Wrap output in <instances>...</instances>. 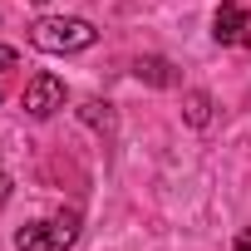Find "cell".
<instances>
[{"mask_svg":"<svg viewBox=\"0 0 251 251\" xmlns=\"http://www.w3.org/2000/svg\"><path fill=\"white\" fill-rule=\"evenodd\" d=\"M212 40H217V45H251V15L236 5V0H226V5L217 10V20H212Z\"/></svg>","mask_w":251,"mask_h":251,"instance_id":"277c9868","label":"cell"},{"mask_svg":"<svg viewBox=\"0 0 251 251\" xmlns=\"http://www.w3.org/2000/svg\"><path fill=\"white\" fill-rule=\"evenodd\" d=\"M79 241V212H59L50 222H30L15 231V251H69Z\"/></svg>","mask_w":251,"mask_h":251,"instance_id":"7a4b0ae2","label":"cell"},{"mask_svg":"<svg viewBox=\"0 0 251 251\" xmlns=\"http://www.w3.org/2000/svg\"><path fill=\"white\" fill-rule=\"evenodd\" d=\"M94 40H99V30L79 15H45V20L30 25V45L45 50V54H79Z\"/></svg>","mask_w":251,"mask_h":251,"instance_id":"6da1fadb","label":"cell"},{"mask_svg":"<svg viewBox=\"0 0 251 251\" xmlns=\"http://www.w3.org/2000/svg\"><path fill=\"white\" fill-rule=\"evenodd\" d=\"M5 202H10V177L0 173V207H5Z\"/></svg>","mask_w":251,"mask_h":251,"instance_id":"9c48e42d","label":"cell"},{"mask_svg":"<svg viewBox=\"0 0 251 251\" xmlns=\"http://www.w3.org/2000/svg\"><path fill=\"white\" fill-rule=\"evenodd\" d=\"M207 118H212V99H207L202 89H192V94H187V123H192V128H202Z\"/></svg>","mask_w":251,"mask_h":251,"instance_id":"8992f818","label":"cell"},{"mask_svg":"<svg viewBox=\"0 0 251 251\" xmlns=\"http://www.w3.org/2000/svg\"><path fill=\"white\" fill-rule=\"evenodd\" d=\"M236 251H251V231H241V236H236Z\"/></svg>","mask_w":251,"mask_h":251,"instance_id":"30bf717a","label":"cell"},{"mask_svg":"<svg viewBox=\"0 0 251 251\" xmlns=\"http://www.w3.org/2000/svg\"><path fill=\"white\" fill-rule=\"evenodd\" d=\"M84 118H89V123H113L108 103H84Z\"/></svg>","mask_w":251,"mask_h":251,"instance_id":"52a82bcc","label":"cell"},{"mask_svg":"<svg viewBox=\"0 0 251 251\" xmlns=\"http://www.w3.org/2000/svg\"><path fill=\"white\" fill-rule=\"evenodd\" d=\"M15 59H20V54H15L10 45H0V74H5V69H15Z\"/></svg>","mask_w":251,"mask_h":251,"instance_id":"ba28073f","label":"cell"},{"mask_svg":"<svg viewBox=\"0 0 251 251\" xmlns=\"http://www.w3.org/2000/svg\"><path fill=\"white\" fill-rule=\"evenodd\" d=\"M64 108V79L59 74H35L25 84V113L30 118H50Z\"/></svg>","mask_w":251,"mask_h":251,"instance_id":"3957f363","label":"cell"},{"mask_svg":"<svg viewBox=\"0 0 251 251\" xmlns=\"http://www.w3.org/2000/svg\"><path fill=\"white\" fill-rule=\"evenodd\" d=\"M35 5H45V0H35Z\"/></svg>","mask_w":251,"mask_h":251,"instance_id":"8fae6325","label":"cell"},{"mask_svg":"<svg viewBox=\"0 0 251 251\" xmlns=\"http://www.w3.org/2000/svg\"><path fill=\"white\" fill-rule=\"evenodd\" d=\"M133 74H138L143 84H153V89H173V84H177L173 64H168V59H158V54H143V59L133 64Z\"/></svg>","mask_w":251,"mask_h":251,"instance_id":"5b68a950","label":"cell"},{"mask_svg":"<svg viewBox=\"0 0 251 251\" xmlns=\"http://www.w3.org/2000/svg\"><path fill=\"white\" fill-rule=\"evenodd\" d=\"M0 99H5V94H0Z\"/></svg>","mask_w":251,"mask_h":251,"instance_id":"7c38bea8","label":"cell"}]
</instances>
